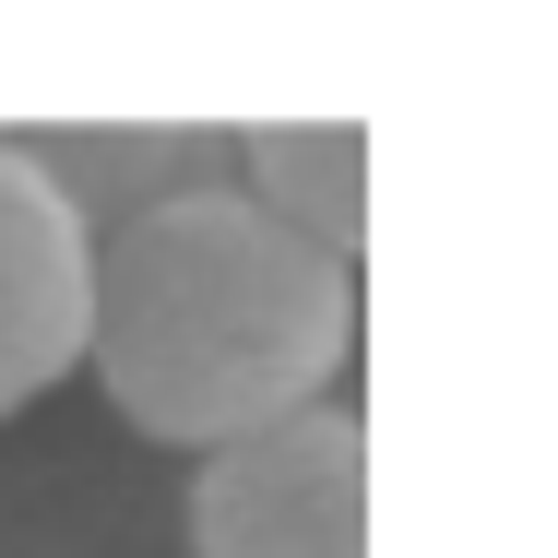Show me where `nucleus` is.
I'll return each instance as SVG.
<instances>
[{
    "label": "nucleus",
    "instance_id": "f257e3e1",
    "mask_svg": "<svg viewBox=\"0 0 558 558\" xmlns=\"http://www.w3.org/2000/svg\"><path fill=\"white\" fill-rule=\"evenodd\" d=\"M344 344H356V262L274 226L238 179L96 238L84 368L143 440L215 451L286 404H322Z\"/></svg>",
    "mask_w": 558,
    "mask_h": 558
},
{
    "label": "nucleus",
    "instance_id": "f03ea898",
    "mask_svg": "<svg viewBox=\"0 0 558 558\" xmlns=\"http://www.w3.org/2000/svg\"><path fill=\"white\" fill-rule=\"evenodd\" d=\"M191 558H368V416L286 404L191 463Z\"/></svg>",
    "mask_w": 558,
    "mask_h": 558
},
{
    "label": "nucleus",
    "instance_id": "7ed1b4c3",
    "mask_svg": "<svg viewBox=\"0 0 558 558\" xmlns=\"http://www.w3.org/2000/svg\"><path fill=\"white\" fill-rule=\"evenodd\" d=\"M84 322H96V226L60 203L24 131H0V416H24L84 368Z\"/></svg>",
    "mask_w": 558,
    "mask_h": 558
},
{
    "label": "nucleus",
    "instance_id": "20e7f679",
    "mask_svg": "<svg viewBox=\"0 0 558 558\" xmlns=\"http://www.w3.org/2000/svg\"><path fill=\"white\" fill-rule=\"evenodd\" d=\"M24 155L60 179V203L96 238L226 179V131H203V119H72V131H24Z\"/></svg>",
    "mask_w": 558,
    "mask_h": 558
},
{
    "label": "nucleus",
    "instance_id": "39448f33",
    "mask_svg": "<svg viewBox=\"0 0 558 558\" xmlns=\"http://www.w3.org/2000/svg\"><path fill=\"white\" fill-rule=\"evenodd\" d=\"M226 179L274 226H298L310 250L356 262V238H368V119H250V131H226Z\"/></svg>",
    "mask_w": 558,
    "mask_h": 558
}]
</instances>
